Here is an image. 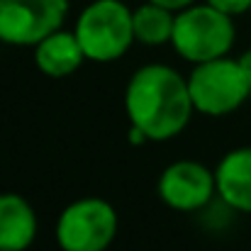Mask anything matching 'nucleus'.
<instances>
[{
    "label": "nucleus",
    "instance_id": "f257e3e1",
    "mask_svg": "<svg viewBox=\"0 0 251 251\" xmlns=\"http://www.w3.org/2000/svg\"><path fill=\"white\" fill-rule=\"evenodd\" d=\"M125 110L129 125L139 127L149 142H168L188 127L195 105L180 71L166 64H147L127 81Z\"/></svg>",
    "mask_w": 251,
    "mask_h": 251
},
{
    "label": "nucleus",
    "instance_id": "f03ea898",
    "mask_svg": "<svg viewBox=\"0 0 251 251\" xmlns=\"http://www.w3.org/2000/svg\"><path fill=\"white\" fill-rule=\"evenodd\" d=\"M237 39L234 17L220 12L207 2H195L176 12L171 47L188 64H205L229 56Z\"/></svg>",
    "mask_w": 251,
    "mask_h": 251
},
{
    "label": "nucleus",
    "instance_id": "7ed1b4c3",
    "mask_svg": "<svg viewBox=\"0 0 251 251\" xmlns=\"http://www.w3.org/2000/svg\"><path fill=\"white\" fill-rule=\"evenodd\" d=\"M85 61L112 64L122 59L134 39L132 10L122 0H93L85 5L74 27Z\"/></svg>",
    "mask_w": 251,
    "mask_h": 251
},
{
    "label": "nucleus",
    "instance_id": "20e7f679",
    "mask_svg": "<svg viewBox=\"0 0 251 251\" xmlns=\"http://www.w3.org/2000/svg\"><path fill=\"white\" fill-rule=\"evenodd\" d=\"M188 88L195 112L207 117L232 115L251 95V83L239 59L229 56L195 64V69L188 76Z\"/></svg>",
    "mask_w": 251,
    "mask_h": 251
},
{
    "label": "nucleus",
    "instance_id": "39448f33",
    "mask_svg": "<svg viewBox=\"0 0 251 251\" xmlns=\"http://www.w3.org/2000/svg\"><path fill=\"white\" fill-rule=\"evenodd\" d=\"M117 210L102 198H81L66 205L54 237L61 251H107L117 237Z\"/></svg>",
    "mask_w": 251,
    "mask_h": 251
},
{
    "label": "nucleus",
    "instance_id": "423d86ee",
    "mask_svg": "<svg viewBox=\"0 0 251 251\" xmlns=\"http://www.w3.org/2000/svg\"><path fill=\"white\" fill-rule=\"evenodd\" d=\"M69 0H0V42L34 47L64 27Z\"/></svg>",
    "mask_w": 251,
    "mask_h": 251
},
{
    "label": "nucleus",
    "instance_id": "0eeeda50",
    "mask_svg": "<svg viewBox=\"0 0 251 251\" xmlns=\"http://www.w3.org/2000/svg\"><path fill=\"white\" fill-rule=\"evenodd\" d=\"M159 198L176 212H198L217 195L215 171L200 161L180 159L168 164L159 176Z\"/></svg>",
    "mask_w": 251,
    "mask_h": 251
},
{
    "label": "nucleus",
    "instance_id": "6e6552de",
    "mask_svg": "<svg viewBox=\"0 0 251 251\" xmlns=\"http://www.w3.org/2000/svg\"><path fill=\"white\" fill-rule=\"evenodd\" d=\"M215 180L225 207L251 215V147L227 151L215 166Z\"/></svg>",
    "mask_w": 251,
    "mask_h": 251
},
{
    "label": "nucleus",
    "instance_id": "1a4fd4ad",
    "mask_svg": "<svg viewBox=\"0 0 251 251\" xmlns=\"http://www.w3.org/2000/svg\"><path fill=\"white\" fill-rule=\"evenodd\" d=\"M34 66L39 74L49 76V78H66L71 74H76L85 61V54L81 49V42L76 37V32H66L64 27L47 34L42 42H37L34 47Z\"/></svg>",
    "mask_w": 251,
    "mask_h": 251
},
{
    "label": "nucleus",
    "instance_id": "9d476101",
    "mask_svg": "<svg viewBox=\"0 0 251 251\" xmlns=\"http://www.w3.org/2000/svg\"><path fill=\"white\" fill-rule=\"evenodd\" d=\"M37 239V212L17 193H0V249L27 251Z\"/></svg>",
    "mask_w": 251,
    "mask_h": 251
},
{
    "label": "nucleus",
    "instance_id": "9b49d317",
    "mask_svg": "<svg viewBox=\"0 0 251 251\" xmlns=\"http://www.w3.org/2000/svg\"><path fill=\"white\" fill-rule=\"evenodd\" d=\"M132 20H134V39L139 44H147V47L171 44L173 22H176L173 10L147 0L132 10Z\"/></svg>",
    "mask_w": 251,
    "mask_h": 251
},
{
    "label": "nucleus",
    "instance_id": "f8f14e48",
    "mask_svg": "<svg viewBox=\"0 0 251 251\" xmlns=\"http://www.w3.org/2000/svg\"><path fill=\"white\" fill-rule=\"evenodd\" d=\"M205 2L217 7L220 12L229 15V17H239L244 12H251V0H205Z\"/></svg>",
    "mask_w": 251,
    "mask_h": 251
},
{
    "label": "nucleus",
    "instance_id": "ddd939ff",
    "mask_svg": "<svg viewBox=\"0 0 251 251\" xmlns=\"http://www.w3.org/2000/svg\"><path fill=\"white\" fill-rule=\"evenodd\" d=\"M151 2H156V5H164V7L173 10V12H180V10H185V7L195 5L198 0H151Z\"/></svg>",
    "mask_w": 251,
    "mask_h": 251
},
{
    "label": "nucleus",
    "instance_id": "4468645a",
    "mask_svg": "<svg viewBox=\"0 0 251 251\" xmlns=\"http://www.w3.org/2000/svg\"><path fill=\"white\" fill-rule=\"evenodd\" d=\"M127 137H129V144H134V147H139V144L149 142V139H147V134H144L139 127H132V125H129V134H127Z\"/></svg>",
    "mask_w": 251,
    "mask_h": 251
},
{
    "label": "nucleus",
    "instance_id": "2eb2a0df",
    "mask_svg": "<svg viewBox=\"0 0 251 251\" xmlns=\"http://www.w3.org/2000/svg\"><path fill=\"white\" fill-rule=\"evenodd\" d=\"M239 64H242V69H244V74H247V78H249V83H251V49L239 56Z\"/></svg>",
    "mask_w": 251,
    "mask_h": 251
},
{
    "label": "nucleus",
    "instance_id": "dca6fc26",
    "mask_svg": "<svg viewBox=\"0 0 251 251\" xmlns=\"http://www.w3.org/2000/svg\"><path fill=\"white\" fill-rule=\"evenodd\" d=\"M0 251H10V249H0Z\"/></svg>",
    "mask_w": 251,
    "mask_h": 251
}]
</instances>
